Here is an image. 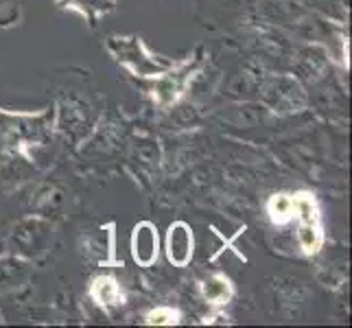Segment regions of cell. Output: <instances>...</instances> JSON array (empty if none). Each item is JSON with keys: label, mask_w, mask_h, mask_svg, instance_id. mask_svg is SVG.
<instances>
[{"label": "cell", "mask_w": 352, "mask_h": 328, "mask_svg": "<svg viewBox=\"0 0 352 328\" xmlns=\"http://www.w3.org/2000/svg\"><path fill=\"white\" fill-rule=\"evenodd\" d=\"M188 72H190V66H184L179 70L168 68L166 72H162V75H157L155 86H153L157 103H160V105L175 103L177 96L182 94V90H184V86H186Z\"/></svg>", "instance_id": "5b68a950"}, {"label": "cell", "mask_w": 352, "mask_h": 328, "mask_svg": "<svg viewBox=\"0 0 352 328\" xmlns=\"http://www.w3.org/2000/svg\"><path fill=\"white\" fill-rule=\"evenodd\" d=\"M107 48L120 64H125L131 72H136L140 77H157L168 68H173V64L166 62V59L153 57L144 48L140 38H118V35H114V38L107 40Z\"/></svg>", "instance_id": "6da1fadb"}, {"label": "cell", "mask_w": 352, "mask_h": 328, "mask_svg": "<svg viewBox=\"0 0 352 328\" xmlns=\"http://www.w3.org/2000/svg\"><path fill=\"white\" fill-rule=\"evenodd\" d=\"M157 230L153 223L149 221H142L133 228V234H131V256L138 265L142 267H149L155 263L157 259Z\"/></svg>", "instance_id": "3957f363"}, {"label": "cell", "mask_w": 352, "mask_h": 328, "mask_svg": "<svg viewBox=\"0 0 352 328\" xmlns=\"http://www.w3.org/2000/svg\"><path fill=\"white\" fill-rule=\"evenodd\" d=\"M294 215L302 223H318V206H315L311 195L294 197Z\"/></svg>", "instance_id": "9c48e42d"}, {"label": "cell", "mask_w": 352, "mask_h": 328, "mask_svg": "<svg viewBox=\"0 0 352 328\" xmlns=\"http://www.w3.org/2000/svg\"><path fill=\"white\" fill-rule=\"evenodd\" d=\"M267 210H270V215H272V219L276 223H285V221H289L291 217H294V197L274 195L270 206H267Z\"/></svg>", "instance_id": "ba28073f"}, {"label": "cell", "mask_w": 352, "mask_h": 328, "mask_svg": "<svg viewBox=\"0 0 352 328\" xmlns=\"http://www.w3.org/2000/svg\"><path fill=\"white\" fill-rule=\"evenodd\" d=\"M298 241L307 252H311V254L318 252L322 245V232H320L318 223H302L298 230Z\"/></svg>", "instance_id": "30bf717a"}, {"label": "cell", "mask_w": 352, "mask_h": 328, "mask_svg": "<svg viewBox=\"0 0 352 328\" xmlns=\"http://www.w3.org/2000/svg\"><path fill=\"white\" fill-rule=\"evenodd\" d=\"M92 298L103 307H114L120 302V289L112 278H107V276L96 278L92 285Z\"/></svg>", "instance_id": "52a82bcc"}, {"label": "cell", "mask_w": 352, "mask_h": 328, "mask_svg": "<svg viewBox=\"0 0 352 328\" xmlns=\"http://www.w3.org/2000/svg\"><path fill=\"white\" fill-rule=\"evenodd\" d=\"M147 322L155 324V326H171L177 322V313L173 309H155L147 315Z\"/></svg>", "instance_id": "8fae6325"}, {"label": "cell", "mask_w": 352, "mask_h": 328, "mask_svg": "<svg viewBox=\"0 0 352 328\" xmlns=\"http://www.w3.org/2000/svg\"><path fill=\"white\" fill-rule=\"evenodd\" d=\"M201 294L206 300L210 302V305H223V302H228L230 296H232V287H230L228 278L212 276L201 285Z\"/></svg>", "instance_id": "8992f818"}, {"label": "cell", "mask_w": 352, "mask_h": 328, "mask_svg": "<svg viewBox=\"0 0 352 328\" xmlns=\"http://www.w3.org/2000/svg\"><path fill=\"white\" fill-rule=\"evenodd\" d=\"M166 256L175 267H184L192 259V232L186 223H173L166 234Z\"/></svg>", "instance_id": "277c9868"}, {"label": "cell", "mask_w": 352, "mask_h": 328, "mask_svg": "<svg viewBox=\"0 0 352 328\" xmlns=\"http://www.w3.org/2000/svg\"><path fill=\"white\" fill-rule=\"evenodd\" d=\"M46 127L44 116H7L0 114V153H14L24 142H33Z\"/></svg>", "instance_id": "7a4b0ae2"}]
</instances>
